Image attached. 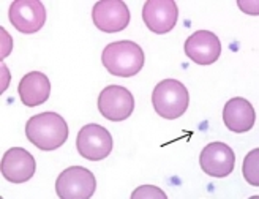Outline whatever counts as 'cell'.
I'll return each mask as SVG.
<instances>
[{
  "label": "cell",
  "mask_w": 259,
  "mask_h": 199,
  "mask_svg": "<svg viewBox=\"0 0 259 199\" xmlns=\"http://www.w3.org/2000/svg\"><path fill=\"white\" fill-rule=\"evenodd\" d=\"M25 136L36 149L53 152L67 142L68 125L60 114L46 111L29 118L25 124Z\"/></svg>",
  "instance_id": "cell-1"
},
{
  "label": "cell",
  "mask_w": 259,
  "mask_h": 199,
  "mask_svg": "<svg viewBox=\"0 0 259 199\" xmlns=\"http://www.w3.org/2000/svg\"><path fill=\"white\" fill-rule=\"evenodd\" d=\"M103 66L112 76L132 77L138 74L144 66L146 57L142 48L130 39L109 43L101 54Z\"/></svg>",
  "instance_id": "cell-2"
},
{
  "label": "cell",
  "mask_w": 259,
  "mask_h": 199,
  "mask_svg": "<svg viewBox=\"0 0 259 199\" xmlns=\"http://www.w3.org/2000/svg\"><path fill=\"white\" fill-rule=\"evenodd\" d=\"M153 109L160 117L176 121L182 117L190 104V94L187 87L177 79H163L153 89L152 94Z\"/></svg>",
  "instance_id": "cell-3"
},
{
  "label": "cell",
  "mask_w": 259,
  "mask_h": 199,
  "mask_svg": "<svg viewBox=\"0 0 259 199\" xmlns=\"http://www.w3.org/2000/svg\"><path fill=\"white\" fill-rule=\"evenodd\" d=\"M97 190L94 172L82 166H70L56 180V193L60 199H90Z\"/></svg>",
  "instance_id": "cell-4"
},
{
  "label": "cell",
  "mask_w": 259,
  "mask_h": 199,
  "mask_svg": "<svg viewBox=\"0 0 259 199\" xmlns=\"http://www.w3.org/2000/svg\"><path fill=\"white\" fill-rule=\"evenodd\" d=\"M111 133L98 124L84 125L76 138V147L81 156L89 162H101L112 152Z\"/></svg>",
  "instance_id": "cell-5"
},
{
  "label": "cell",
  "mask_w": 259,
  "mask_h": 199,
  "mask_svg": "<svg viewBox=\"0 0 259 199\" xmlns=\"http://www.w3.org/2000/svg\"><path fill=\"white\" fill-rule=\"evenodd\" d=\"M98 111L111 122H123L135 111L133 94L123 86L111 84L100 92Z\"/></svg>",
  "instance_id": "cell-6"
},
{
  "label": "cell",
  "mask_w": 259,
  "mask_h": 199,
  "mask_svg": "<svg viewBox=\"0 0 259 199\" xmlns=\"http://www.w3.org/2000/svg\"><path fill=\"white\" fill-rule=\"evenodd\" d=\"M8 19L18 32L32 35L46 24V10L41 0H15L10 5Z\"/></svg>",
  "instance_id": "cell-7"
},
{
  "label": "cell",
  "mask_w": 259,
  "mask_h": 199,
  "mask_svg": "<svg viewBox=\"0 0 259 199\" xmlns=\"http://www.w3.org/2000/svg\"><path fill=\"white\" fill-rule=\"evenodd\" d=\"M130 19L132 15L123 0H100L92 8V21L95 27L105 33L125 30Z\"/></svg>",
  "instance_id": "cell-8"
},
{
  "label": "cell",
  "mask_w": 259,
  "mask_h": 199,
  "mask_svg": "<svg viewBox=\"0 0 259 199\" xmlns=\"http://www.w3.org/2000/svg\"><path fill=\"white\" fill-rule=\"evenodd\" d=\"M199 165L205 176L225 179L231 176L236 168V153L225 142H210L202 149Z\"/></svg>",
  "instance_id": "cell-9"
},
{
  "label": "cell",
  "mask_w": 259,
  "mask_h": 199,
  "mask_svg": "<svg viewBox=\"0 0 259 199\" xmlns=\"http://www.w3.org/2000/svg\"><path fill=\"white\" fill-rule=\"evenodd\" d=\"M179 19V7L174 0H147L142 7V21L157 35L171 32Z\"/></svg>",
  "instance_id": "cell-10"
},
{
  "label": "cell",
  "mask_w": 259,
  "mask_h": 199,
  "mask_svg": "<svg viewBox=\"0 0 259 199\" xmlns=\"http://www.w3.org/2000/svg\"><path fill=\"white\" fill-rule=\"evenodd\" d=\"M0 171H2L4 179L8 182L25 183L33 177L36 171V163L29 150L22 147H11L2 156Z\"/></svg>",
  "instance_id": "cell-11"
},
{
  "label": "cell",
  "mask_w": 259,
  "mask_h": 199,
  "mask_svg": "<svg viewBox=\"0 0 259 199\" xmlns=\"http://www.w3.org/2000/svg\"><path fill=\"white\" fill-rule=\"evenodd\" d=\"M185 54L198 65H212L222 54V43L213 32L198 30L185 42Z\"/></svg>",
  "instance_id": "cell-12"
},
{
  "label": "cell",
  "mask_w": 259,
  "mask_h": 199,
  "mask_svg": "<svg viewBox=\"0 0 259 199\" xmlns=\"http://www.w3.org/2000/svg\"><path fill=\"white\" fill-rule=\"evenodd\" d=\"M223 124L234 133L250 131L256 124V111L253 104L242 97L231 98L223 108Z\"/></svg>",
  "instance_id": "cell-13"
},
{
  "label": "cell",
  "mask_w": 259,
  "mask_h": 199,
  "mask_svg": "<svg viewBox=\"0 0 259 199\" xmlns=\"http://www.w3.org/2000/svg\"><path fill=\"white\" fill-rule=\"evenodd\" d=\"M18 94L22 104L35 108L43 104L51 95V83L45 73L30 71L25 74L18 86Z\"/></svg>",
  "instance_id": "cell-14"
},
{
  "label": "cell",
  "mask_w": 259,
  "mask_h": 199,
  "mask_svg": "<svg viewBox=\"0 0 259 199\" xmlns=\"http://www.w3.org/2000/svg\"><path fill=\"white\" fill-rule=\"evenodd\" d=\"M242 174L250 185L259 187V149H253L243 158Z\"/></svg>",
  "instance_id": "cell-15"
},
{
  "label": "cell",
  "mask_w": 259,
  "mask_h": 199,
  "mask_svg": "<svg viewBox=\"0 0 259 199\" xmlns=\"http://www.w3.org/2000/svg\"><path fill=\"white\" fill-rule=\"evenodd\" d=\"M167 199V194L153 185H142L132 193V199Z\"/></svg>",
  "instance_id": "cell-16"
},
{
  "label": "cell",
  "mask_w": 259,
  "mask_h": 199,
  "mask_svg": "<svg viewBox=\"0 0 259 199\" xmlns=\"http://www.w3.org/2000/svg\"><path fill=\"white\" fill-rule=\"evenodd\" d=\"M0 35H2V54H0V60L4 62V59L11 52V48H13V42L8 35V32L2 27L0 29Z\"/></svg>",
  "instance_id": "cell-17"
},
{
  "label": "cell",
  "mask_w": 259,
  "mask_h": 199,
  "mask_svg": "<svg viewBox=\"0 0 259 199\" xmlns=\"http://www.w3.org/2000/svg\"><path fill=\"white\" fill-rule=\"evenodd\" d=\"M8 81H10V76H8V68H7V65L2 62V89H0V92H4L7 90L8 87Z\"/></svg>",
  "instance_id": "cell-18"
}]
</instances>
